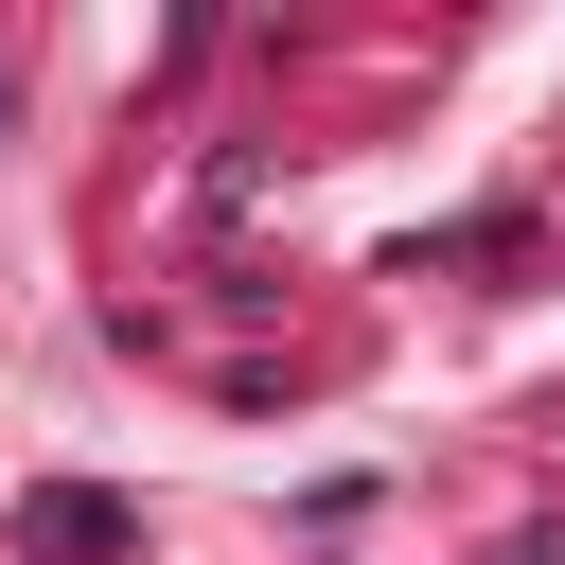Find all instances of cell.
Here are the masks:
<instances>
[{"mask_svg":"<svg viewBox=\"0 0 565 565\" xmlns=\"http://www.w3.org/2000/svg\"><path fill=\"white\" fill-rule=\"evenodd\" d=\"M18 547H35V565H106V547H124V494L53 477V494H18Z\"/></svg>","mask_w":565,"mask_h":565,"instance_id":"cell-1","label":"cell"}]
</instances>
